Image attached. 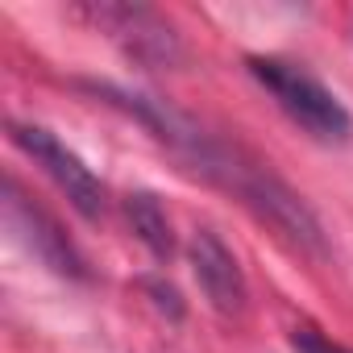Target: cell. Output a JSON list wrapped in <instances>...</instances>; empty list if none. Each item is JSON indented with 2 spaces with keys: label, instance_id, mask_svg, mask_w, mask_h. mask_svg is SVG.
Returning <instances> with one entry per match:
<instances>
[{
  "label": "cell",
  "instance_id": "8",
  "mask_svg": "<svg viewBox=\"0 0 353 353\" xmlns=\"http://www.w3.org/2000/svg\"><path fill=\"white\" fill-rule=\"evenodd\" d=\"M141 291L154 295V307H158V312H166L170 320H183V299H179V291H174L170 283H162V279H145Z\"/></svg>",
  "mask_w": 353,
  "mask_h": 353
},
{
  "label": "cell",
  "instance_id": "1",
  "mask_svg": "<svg viewBox=\"0 0 353 353\" xmlns=\"http://www.w3.org/2000/svg\"><path fill=\"white\" fill-rule=\"evenodd\" d=\"M96 100L129 112L137 125H145L154 133V141H162L174 158H179L196 179L212 183L216 192L233 196L237 204H245L258 221H266L283 241H291L295 250L303 254H316L324 258L328 245H324V229L316 221V212L303 204V196L283 179V174L270 170V162H262L254 150H245L241 141L233 137H221L212 133L208 125H200L192 112L174 108L170 100L162 96H150V92H137V88H125V83H100V79H88L83 83Z\"/></svg>",
  "mask_w": 353,
  "mask_h": 353
},
{
  "label": "cell",
  "instance_id": "9",
  "mask_svg": "<svg viewBox=\"0 0 353 353\" xmlns=\"http://www.w3.org/2000/svg\"><path fill=\"white\" fill-rule=\"evenodd\" d=\"M291 345H295V353H353V349L328 341V336L316 332V328H295V332H291Z\"/></svg>",
  "mask_w": 353,
  "mask_h": 353
},
{
  "label": "cell",
  "instance_id": "7",
  "mask_svg": "<svg viewBox=\"0 0 353 353\" xmlns=\"http://www.w3.org/2000/svg\"><path fill=\"white\" fill-rule=\"evenodd\" d=\"M125 216H129V229L137 233V241L154 258H170L174 254V229H170V216H166V208H162V200L154 192L125 196Z\"/></svg>",
  "mask_w": 353,
  "mask_h": 353
},
{
  "label": "cell",
  "instance_id": "5",
  "mask_svg": "<svg viewBox=\"0 0 353 353\" xmlns=\"http://www.w3.org/2000/svg\"><path fill=\"white\" fill-rule=\"evenodd\" d=\"M5 221H9V229L17 233V241L42 262V266H50L54 274H63V279H88V266H83V258H79V250L71 245V237L63 233V225L38 204V200H30L26 192H21V183L13 179H5Z\"/></svg>",
  "mask_w": 353,
  "mask_h": 353
},
{
  "label": "cell",
  "instance_id": "4",
  "mask_svg": "<svg viewBox=\"0 0 353 353\" xmlns=\"http://www.w3.org/2000/svg\"><path fill=\"white\" fill-rule=\"evenodd\" d=\"M100 34H108L133 63L141 67H174L183 59V42L174 26L150 5H121V0H96L79 9Z\"/></svg>",
  "mask_w": 353,
  "mask_h": 353
},
{
  "label": "cell",
  "instance_id": "2",
  "mask_svg": "<svg viewBox=\"0 0 353 353\" xmlns=\"http://www.w3.org/2000/svg\"><path fill=\"white\" fill-rule=\"evenodd\" d=\"M250 75L270 92V100L291 117V125H299L312 141H324V145H341L349 141L353 133V117L349 108L303 67L287 63V59H266V54H254L250 59Z\"/></svg>",
  "mask_w": 353,
  "mask_h": 353
},
{
  "label": "cell",
  "instance_id": "6",
  "mask_svg": "<svg viewBox=\"0 0 353 353\" xmlns=\"http://www.w3.org/2000/svg\"><path fill=\"white\" fill-rule=\"evenodd\" d=\"M188 262H192V274H196V283H200V291L216 316H241L245 312L250 283H245L237 254L221 241V233L196 229L192 245H188Z\"/></svg>",
  "mask_w": 353,
  "mask_h": 353
},
{
  "label": "cell",
  "instance_id": "3",
  "mask_svg": "<svg viewBox=\"0 0 353 353\" xmlns=\"http://www.w3.org/2000/svg\"><path fill=\"white\" fill-rule=\"evenodd\" d=\"M9 137H13V145H17L34 166H42V174L67 196V204H71L83 221H100V216H104L108 192H104V183H100V174H96L67 141H59V137H54L50 129H42V125H21V121L9 125Z\"/></svg>",
  "mask_w": 353,
  "mask_h": 353
}]
</instances>
